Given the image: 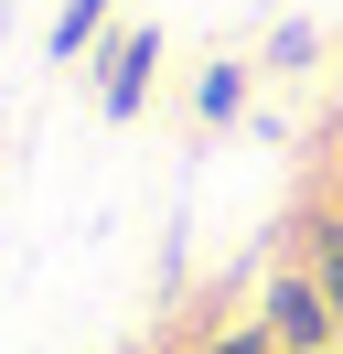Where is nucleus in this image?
<instances>
[{"label": "nucleus", "mask_w": 343, "mask_h": 354, "mask_svg": "<svg viewBox=\"0 0 343 354\" xmlns=\"http://www.w3.org/2000/svg\"><path fill=\"white\" fill-rule=\"evenodd\" d=\"M257 333H268V344L279 354H333L343 344V322H333V301H322V279H311V268H279V279H268V301H257Z\"/></svg>", "instance_id": "nucleus-1"}, {"label": "nucleus", "mask_w": 343, "mask_h": 354, "mask_svg": "<svg viewBox=\"0 0 343 354\" xmlns=\"http://www.w3.org/2000/svg\"><path fill=\"white\" fill-rule=\"evenodd\" d=\"M107 11H118V0H64V11H54V44H43V54H54V65H75V54L107 32Z\"/></svg>", "instance_id": "nucleus-5"}, {"label": "nucleus", "mask_w": 343, "mask_h": 354, "mask_svg": "<svg viewBox=\"0 0 343 354\" xmlns=\"http://www.w3.org/2000/svg\"><path fill=\"white\" fill-rule=\"evenodd\" d=\"M214 354H279V344H268V333L247 322V333H225V344H214Z\"/></svg>", "instance_id": "nucleus-7"}, {"label": "nucleus", "mask_w": 343, "mask_h": 354, "mask_svg": "<svg viewBox=\"0 0 343 354\" xmlns=\"http://www.w3.org/2000/svg\"><path fill=\"white\" fill-rule=\"evenodd\" d=\"M150 75H161V22H129L118 44H107L97 108H107V118H140V108H150Z\"/></svg>", "instance_id": "nucleus-2"}, {"label": "nucleus", "mask_w": 343, "mask_h": 354, "mask_svg": "<svg viewBox=\"0 0 343 354\" xmlns=\"http://www.w3.org/2000/svg\"><path fill=\"white\" fill-rule=\"evenodd\" d=\"M247 75H257V65H204V75H193V118H204V129H225V118L247 108Z\"/></svg>", "instance_id": "nucleus-4"}, {"label": "nucleus", "mask_w": 343, "mask_h": 354, "mask_svg": "<svg viewBox=\"0 0 343 354\" xmlns=\"http://www.w3.org/2000/svg\"><path fill=\"white\" fill-rule=\"evenodd\" d=\"M311 54H322V32H311V22H279V32H268V54H257V75H300Z\"/></svg>", "instance_id": "nucleus-6"}, {"label": "nucleus", "mask_w": 343, "mask_h": 354, "mask_svg": "<svg viewBox=\"0 0 343 354\" xmlns=\"http://www.w3.org/2000/svg\"><path fill=\"white\" fill-rule=\"evenodd\" d=\"M300 268L322 279V301H333V322H343V215H311V225H300Z\"/></svg>", "instance_id": "nucleus-3"}, {"label": "nucleus", "mask_w": 343, "mask_h": 354, "mask_svg": "<svg viewBox=\"0 0 343 354\" xmlns=\"http://www.w3.org/2000/svg\"><path fill=\"white\" fill-rule=\"evenodd\" d=\"M333 354H343V344H333Z\"/></svg>", "instance_id": "nucleus-8"}]
</instances>
